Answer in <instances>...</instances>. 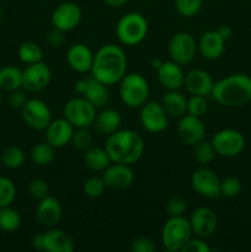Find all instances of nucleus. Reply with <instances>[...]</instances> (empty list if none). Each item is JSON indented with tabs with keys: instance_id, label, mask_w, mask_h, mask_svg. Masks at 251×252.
<instances>
[{
	"instance_id": "obj_34",
	"label": "nucleus",
	"mask_w": 251,
	"mask_h": 252,
	"mask_svg": "<svg viewBox=\"0 0 251 252\" xmlns=\"http://www.w3.org/2000/svg\"><path fill=\"white\" fill-rule=\"evenodd\" d=\"M214 157H216V150L212 145V142H207L203 139L198 144L194 145L193 158L201 166H207L208 164H211Z\"/></svg>"
},
{
	"instance_id": "obj_46",
	"label": "nucleus",
	"mask_w": 251,
	"mask_h": 252,
	"mask_svg": "<svg viewBox=\"0 0 251 252\" xmlns=\"http://www.w3.org/2000/svg\"><path fill=\"white\" fill-rule=\"evenodd\" d=\"M64 33H65V32L61 31V30L58 29H54L53 27V30H51V31L48 32V34H47V42H48L52 47H61L62 44L65 42V36H64Z\"/></svg>"
},
{
	"instance_id": "obj_53",
	"label": "nucleus",
	"mask_w": 251,
	"mask_h": 252,
	"mask_svg": "<svg viewBox=\"0 0 251 252\" xmlns=\"http://www.w3.org/2000/svg\"><path fill=\"white\" fill-rule=\"evenodd\" d=\"M0 20H1V9H0Z\"/></svg>"
},
{
	"instance_id": "obj_26",
	"label": "nucleus",
	"mask_w": 251,
	"mask_h": 252,
	"mask_svg": "<svg viewBox=\"0 0 251 252\" xmlns=\"http://www.w3.org/2000/svg\"><path fill=\"white\" fill-rule=\"evenodd\" d=\"M88 80V86L86 91L84 93V97L97 110V108L106 107L110 102V93H108L107 85L102 84L101 81L96 80L93 76L86 78Z\"/></svg>"
},
{
	"instance_id": "obj_49",
	"label": "nucleus",
	"mask_w": 251,
	"mask_h": 252,
	"mask_svg": "<svg viewBox=\"0 0 251 252\" xmlns=\"http://www.w3.org/2000/svg\"><path fill=\"white\" fill-rule=\"evenodd\" d=\"M86 86H88V80H86V78L80 79V80H78L74 84V90H75L79 95L83 96L84 93L86 91Z\"/></svg>"
},
{
	"instance_id": "obj_47",
	"label": "nucleus",
	"mask_w": 251,
	"mask_h": 252,
	"mask_svg": "<svg viewBox=\"0 0 251 252\" xmlns=\"http://www.w3.org/2000/svg\"><path fill=\"white\" fill-rule=\"evenodd\" d=\"M31 245L34 250L44 251V234H34L32 236Z\"/></svg>"
},
{
	"instance_id": "obj_44",
	"label": "nucleus",
	"mask_w": 251,
	"mask_h": 252,
	"mask_svg": "<svg viewBox=\"0 0 251 252\" xmlns=\"http://www.w3.org/2000/svg\"><path fill=\"white\" fill-rule=\"evenodd\" d=\"M182 252H211V248L204 241V239L196 236L194 239H189L182 248Z\"/></svg>"
},
{
	"instance_id": "obj_42",
	"label": "nucleus",
	"mask_w": 251,
	"mask_h": 252,
	"mask_svg": "<svg viewBox=\"0 0 251 252\" xmlns=\"http://www.w3.org/2000/svg\"><path fill=\"white\" fill-rule=\"evenodd\" d=\"M27 192H29L31 198L36 199V201H41L44 197L48 196L49 186L44 180L34 179L27 186Z\"/></svg>"
},
{
	"instance_id": "obj_39",
	"label": "nucleus",
	"mask_w": 251,
	"mask_h": 252,
	"mask_svg": "<svg viewBox=\"0 0 251 252\" xmlns=\"http://www.w3.org/2000/svg\"><path fill=\"white\" fill-rule=\"evenodd\" d=\"M243 189V185L238 177L228 176L220 181V196L233 198L239 196V193Z\"/></svg>"
},
{
	"instance_id": "obj_33",
	"label": "nucleus",
	"mask_w": 251,
	"mask_h": 252,
	"mask_svg": "<svg viewBox=\"0 0 251 252\" xmlns=\"http://www.w3.org/2000/svg\"><path fill=\"white\" fill-rule=\"evenodd\" d=\"M17 56L22 63L29 65V64L41 62L43 59V52H42L41 47L34 42H25L19 47Z\"/></svg>"
},
{
	"instance_id": "obj_37",
	"label": "nucleus",
	"mask_w": 251,
	"mask_h": 252,
	"mask_svg": "<svg viewBox=\"0 0 251 252\" xmlns=\"http://www.w3.org/2000/svg\"><path fill=\"white\" fill-rule=\"evenodd\" d=\"M71 143H73L75 149L80 150V152H85L86 149L93 147L94 137L89 132L88 128H76V130H74Z\"/></svg>"
},
{
	"instance_id": "obj_22",
	"label": "nucleus",
	"mask_w": 251,
	"mask_h": 252,
	"mask_svg": "<svg viewBox=\"0 0 251 252\" xmlns=\"http://www.w3.org/2000/svg\"><path fill=\"white\" fill-rule=\"evenodd\" d=\"M157 74L160 85L166 91L179 90L180 88L184 86V70H182L181 65H179L175 62H164L161 66L157 70Z\"/></svg>"
},
{
	"instance_id": "obj_51",
	"label": "nucleus",
	"mask_w": 251,
	"mask_h": 252,
	"mask_svg": "<svg viewBox=\"0 0 251 252\" xmlns=\"http://www.w3.org/2000/svg\"><path fill=\"white\" fill-rule=\"evenodd\" d=\"M162 63H164V62H162L160 58H154L152 61V63H150V65H152V68L154 69V70H157V69L161 66Z\"/></svg>"
},
{
	"instance_id": "obj_21",
	"label": "nucleus",
	"mask_w": 251,
	"mask_h": 252,
	"mask_svg": "<svg viewBox=\"0 0 251 252\" xmlns=\"http://www.w3.org/2000/svg\"><path fill=\"white\" fill-rule=\"evenodd\" d=\"M94 56L90 48L84 43H75L68 49L66 62L69 66L76 73H90L94 63Z\"/></svg>"
},
{
	"instance_id": "obj_52",
	"label": "nucleus",
	"mask_w": 251,
	"mask_h": 252,
	"mask_svg": "<svg viewBox=\"0 0 251 252\" xmlns=\"http://www.w3.org/2000/svg\"><path fill=\"white\" fill-rule=\"evenodd\" d=\"M1 89H0V107H1V103H2V95H1Z\"/></svg>"
},
{
	"instance_id": "obj_29",
	"label": "nucleus",
	"mask_w": 251,
	"mask_h": 252,
	"mask_svg": "<svg viewBox=\"0 0 251 252\" xmlns=\"http://www.w3.org/2000/svg\"><path fill=\"white\" fill-rule=\"evenodd\" d=\"M22 88V70L17 66L7 65L0 69V89L4 91H14Z\"/></svg>"
},
{
	"instance_id": "obj_20",
	"label": "nucleus",
	"mask_w": 251,
	"mask_h": 252,
	"mask_svg": "<svg viewBox=\"0 0 251 252\" xmlns=\"http://www.w3.org/2000/svg\"><path fill=\"white\" fill-rule=\"evenodd\" d=\"M213 85V78L208 71L203 69H192L188 73L185 74L184 86L186 88L187 93L191 95H211Z\"/></svg>"
},
{
	"instance_id": "obj_41",
	"label": "nucleus",
	"mask_w": 251,
	"mask_h": 252,
	"mask_svg": "<svg viewBox=\"0 0 251 252\" xmlns=\"http://www.w3.org/2000/svg\"><path fill=\"white\" fill-rule=\"evenodd\" d=\"M187 209V201L185 197L180 194H174L169 198L166 203V211L170 217H181L184 216Z\"/></svg>"
},
{
	"instance_id": "obj_38",
	"label": "nucleus",
	"mask_w": 251,
	"mask_h": 252,
	"mask_svg": "<svg viewBox=\"0 0 251 252\" xmlns=\"http://www.w3.org/2000/svg\"><path fill=\"white\" fill-rule=\"evenodd\" d=\"M208 110V103H207L206 96L191 95V97L187 98V113L196 117H203Z\"/></svg>"
},
{
	"instance_id": "obj_3",
	"label": "nucleus",
	"mask_w": 251,
	"mask_h": 252,
	"mask_svg": "<svg viewBox=\"0 0 251 252\" xmlns=\"http://www.w3.org/2000/svg\"><path fill=\"white\" fill-rule=\"evenodd\" d=\"M211 95L225 107H241L251 101V78L236 73L214 83Z\"/></svg>"
},
{
	"instance_id": "obj_1",
	"label": "nucleus",
	"mask_w": 251,
	"mask_h": 252,
	"mask_svg": "<svg viewBox=\"0 0 251 252\" xmlns=\"http://www.w3.org/2000/svg\"><path fill=\"white\" fill-rule=\"evenodd\" d=\"M127 56L121 47L105 44L94 56L90 74L94 79L111 86L120 83L127 74Z\"/></svg>"
},
{
	"instance_id": "obj_10",
	"label": "nucleus",
	"mask_w": 251,
	"mask_h": 252,
	"mask_svg": "<svg viewBox=\"0 0 251 252\" xmlns=\"http://www.w3.org/2000/svg\"><path fill=\"white\" fill-rule=\"evenodd\" d=\"M24 122L34 130H44L52 121L51 108L39 98L27 100L21 108Z\"/></svg>"
},
{
	"instance_id": "obj_14",
	"label": "nucleus",
	"mask_w": 251,
	"mask_h": 252,
	"mask_svg": "<svg viewBox=\"0 0 251 252\" xmlns=\"http://www.w3.org/2000/svg\"><path fill=\"white\" fill-rule=\"evenodd\" d=\"M189 225L192 234L202 239L211 238L218 226V218L216 212L209 207H198L189 217Z\"/></svg>"
},
{
	"instance_id": "obj_48",
	"label": "nucleus",
	"mask_w": 251,
	"mask_h": 252,
	"mask_svg": "<svg viewBox=\"0 0 251 252\" xmlns=\"http://www.w3.org/2000/svg\"><path fill=\"white\" fill-rule=\"evenodd\" d=\"M217 31H218V33L220 34L225 41L230 39L231 36H233V30H231V27L228 26V25H221V26H219V29H217Z\"/></svg>"
},
{
	"instance_id": "obj_31",
	"label": "nucleus",
	"mask_w": 251,
	"mask_h": 252,
	"mask_svg": "<svg viewBox=\"0 0 251 252\" xmlns=\"http://www.w3.org/2000/svg\"><path fill=\"white\" fill-rule=\"evenodd\" d=\"M21 226V216L10 206L0 208V230L12 233Z\"/></svg>"
},
{
	"instance_id": "obj_28",
	"label": "nucleus",
	"mask_w": 251,
	"mask_h": 252,
	"mask_svg": "<svg viewBox=\"0 0 251 252\" xmlns=\"http://www.w3.org/2000/svg\"><path fill=\"white\" fill-rule=\"evenodd\" d=\"M83 160L86 167L93 171H103L111 164V159L105 148L98 147H90L86 149L84 152Z\"/></svg>"
},
{
	"instance_id": "obj_7",
	"label": "nucleus",
	"mask_w": 251,
	"mask_h": 252,
	"mask_svg": "<svg viewBox=\"0 0 251 252\" xmlns=\"http://www.w3.org/2000/svg\"><path fill=\"white\" fill-rule=\"evenodd\" d=\"M96 108L84 96L73 97L64 105L63 116L75 128H89L96 117Z\"/></svg>"
},
{
	"instance_id": "obj_6",
	"label": "nucleus",
	"mask_w": 251,
	"mask_h": 252,
	"mask_svg": "<svg viewBox=\"0 0 251 252\" xmlns=\"http://www.w3.org/2000/svg\"><path fill=\"white\" fill-rule=\"evenodd\" d=\"M120 97L128 107H140L149 97V84L139 73L126 74L120 81Z\"/></svg>"
},
{
	"instance_id": "obj_45",
	"label": "nucleus",
	"mask_w": 251,
	"mask_h": 252,
	"mask_svg": "<svg viewBox=\"0 0 251 252\" xmlns=\"http://www.w3.org/2000/svg\"><path fill=\"white\" fill-rule=\"evenodd\" d=\"M27 98L25 95L24 91H21L20 89L14 91H10L9 95V103L12 108H20L21 110L24 107V105L26 103Z\"/></svg>"
},
{
	"instance_id": "obj_2",
	"label": "nucleus",
	"mask_w": 251,
	"mask_h": 252,
	"mask_svg": "<svg viewBox=\"0 0 251 252\" xmlns=\"http://www.w3.org/2000/svg\"><path fill=\"white\" fill-rule=\"evenodd\" d=\"M105 150L111 162L133 165L144 154V139L135 130L118 129L107 135Z\"/></svg>"
},
{
	"instance_id": "obj_9",
	"label": "nucleus",
	"mask_w": 251,
	"mask_h": 252,
	"mask_svg": "<svg viewBox=\"0 0 251 252\" xmlns=\"http://www.w3.org/2000/svg\"><path fill=\"white\" fill-rule=\"evenodd\" d=\"M212 145L216 154L224 158H234L240 155L245 149V138L239 130L225 128L213 135Z\"/></svg>"
},
{
	"instance_id": "obj_15",
	"label": "nucleus",
	"mask_w": 251,
	"mask_h": 252,
	"mask_svg": "<svg viewBox=\"0 0 251 252\" xmlns=\"http://www.w3.org/2000/svg\"><path fill=\"white\" fill-rule=\"evenodd\" d=\"M83 17L80 6L73 1H66L56 7L51 17L52 26L63 32H69L79 26Z\"/></svg>"
},
{
	"instance_id": "obj_4",
	"label": "nucleus",
	"mask_w": 251,
	"mask_h": 252,
	"mask_svg": "<svg viewBox=\"0 0 251 252\" xmlns=\"http://www.w3.org/2000/svg\"><path fill=\"white\" fill-rule=\"evenodd\" d=\"M148 21L139 12H128L123 15L116 26V34L121 43L126 46H137L142 43L148 34Z\"/></svg>"
},
{
	"instance_id": "obj_12",
	"label": "nucleus",
	"mask_w": 251,
	"mask_h": 252,
	"mask_svg": "<svg viewBox=\"0 0 251 252\" xmlns=\"http://www.w3.org/2000/svg\"><path fill=\"white\" fill-rule=\"evenodd\" d=\"M52 71L43 62L29 64L22 70V89L27 93H38L49 85Z\"/></svg>"
},
{
	"instance_id": "obj_25",
	"label": "nucleus",
	"mask_w": 251,
	"mask_h": 252,
	"mask_svg": "<svg viewBox=\"0 0 251 252\" xmlns=\"http://www.w3.org/2000/svg\"><path fill=\"white\" fill-rule=\"evenodd\" d=\"M44 251L47 252H73L74 244L70 236L61 229L51 228L44 233Z\"/></svg>"
},
{
	"instance_id": "obj_27",
	"label": "nucleus",
	"mask_w": 251,
	"mask_h": 252,
	"mask_svg": "<svg viewBox=\"0 0 251 252\" xmlns=\"http://www.w3.org/2000/svg\"><path fill=\"white\" fill-rule=\"evenodd\" d=\"M160 103L169 117L181 118L187 113V98L179 90L166 91Z\"/></svg>"
},
{
	"instance_id": "obj_13",
	"label": "nucleus",
	"mask_w": 251,
	"mask_h": 252,
	"mask_svg": "<svg viewBox=\"0 0 251 252\" xmlns=\"http://www.w3.org/2000/svg\"><path fill=\"white\" fill-rule=\"evenodd\" d=\"M191 186L194 192L206 198L220 196V180L213 170L206 166L194 170L191 176Z\"/></svg>"
},
{
	"instance_id": "obj_8",
	"label": "nucleus",
	"mask_w": 251,
	"mask_h": 252,
	"mask_svg": "<svg viewBox=\"0 0 251 252\" xmlns=\"http://www.w3.org/2000/svg\"><path fill=\"white\" fill-rule=\"evenodd\" d=\"M198 49L196 39L188 32H177L171 37L169 42L170 59L179 65H186L194 59Z\"/></svg>"
},
{
	"instance_id": "obj_11",
	"label": "nucleus",
	"mask_w": 251,
	"mask_h": 252,
	"mask_svg": "<svg viewBox=\"0 0 251 252\" xmlns=\"http://www.w3.org/2000/svg\"><path fill=\"white\" fill-rule=\"evenodd\" d=\"M139 121L143 128L150 133H160L169 126V116L157 101H147L140 106Z\"/></svg>"
},
{
	"instance_id": "obj_50",
	"label": "nucleus",
	"mask_w": 251,
	"mask_h": 252,
	"mask_svg": "<svg viewBox=\"0 0 251 252\" xmlns=\"http://www.w3.org/2000/svg\"><path fill=\"white\" fill-rule=\"evenodd\" d=\"M106 5L111 7H121L128 1V0H102Z\"/></svg>"
},
{
	"instance_id": "obj_30",
	"label": "nucleus",
	"mask_w": 251,
	"mask_h": 252,
	"mask_svg": "<svg viewBox=\"0 0 251 252\" xmlns=\"http://www.w3.org/2000/svg\"><path fill=\"white\" fill-rule=\"evenodd\" d=\"M56 148L48 142H41L33 145L31 149V160L38 166H47L54 160Z\"/></svg>"
},
{
	"instance_id": "obj_17",
	"label": "nucleus",
	"mask_w": 251,
	"mask_h": 252,
	"mask_svg": "<svg viewBox=\"0 0 251 252\" xmlns=\"http://www.w3.org/2000/svg\"><path fill=\"white\" fill-rule=\"evenodd\" d=\"M102 172L103 182L110 189H126L134 181V171L130 165L112 162Z\"/></svg>"
},
{
	"instance_id": "obj_5",
	"label": "nucleus",
	"mask_w": 251,
	"mask_h": 252,
	"mask_svg": "<svg viewBox=\"0 0 251 252\" xmlns=\"http://www.w3.org/2000/svg\"><path fill=\"white\" fill-rule=\"evenodd\" d=\"M191 235L192 229L188 219L184 216L170 217L162 226L161 244L166 251H181Z\"/></svg>"
},
{
	"instance_id": "obj_43",
	"label": "nucleus",
	"mask_w": 251,
	"mask_h": 252,
	"mask_svg": "<svg viewBox=\"0 0 251 252\" xmlns=\"http://www.w3.org/2000/svg\"><path fill=\"white\" fill-rule=\"evenodd\" d=\"M129 249L133 252H154L157 250V246H155L154 241L152 239L140 236V238L134 239L130 243Z\"/></svg>"
},
{
	"instance_id": "obj_35",
	"label": "nucleus",
	"mask_w": 251,
	"mask_h": 252,
	"mask_svg": "<svg viewBox=\"0 0 251 252\" xmlns=\"http://www.w3.org/2000/svg\"><path fill=\"white\" fill-rule=\"evenodd\" d=\"M16 197V187L10 179L0 176V208L11 206Z\"/></svg>"
},
{
	"instance_id": "obj_32",
	"label": "nucleus",
	"mask_w": 251,
	"mask_h": 252,
	"mask_svg": "<svg viewBox=\"0 0 251 252\" xmlns=\"http://www.w3.org/2000/svg\"><path fill=\"white\" fill-rule=\"evenodd\" d=\"M1 164L6 169L16 170L20 169L26 161V154L24 150L19 147H7L4 152L1 153Z\"/></svg>"
},
{
	"instance_id": "obj_16",
	"label": "nucleus",
	"mask_w": 251,
	"mask_h": 252,
	"mask_svg": "<svg viewBox=\"0 0 251 252\" xmlns=\"http://www.w3.org/2000/svg\"><path fill=\"white\" fill-rule=\"evenodd\" d=\"M177 134L184 144L194 147L204 139L206 127H204L201 117L186 113L180 118L179 125H177Z\"/></svg>"
},
{
	"instance_id": "obj_19",
	"label": "nucleus",
	"mask_w": 251,
	"mask_h": 252,
	"mask_svg": "<svg viewBox=\"0 0 251 252\" xmlns=\"http://www.w3.org/2000/svg\"><path fill=\"white\" fill-rule=\"evenodd\" d=\"M36 208V219L44 228H54L61 221L63 216L62 204L56 197L47 196L43 199L38 201Z\"/></svg>"
},
{
	"instance_id": "obj_40",
	"label": "nucleus",
	"mask_w": 251,
	"mask_h": 252,
	"mask_svg": "<svg viewBox=\"0 0 251 252\" xmlns=\"http://www.w3.org/2000/svg\"><path fill=\"white\" fill-rule=\"evenodd\" d=\"M106 189V185L103 182L102 177H90L85 181L84 184V193L85 196H88L89 198H98L103 194Z\"/></svg>"
},
{
	"instance_id": "obj_23",
	"label": "nucleus",
	"mask_w": 251,
	"mask_h": 252,
	"mask_svg": "<svg viewBox=\"0 0 251 252\" xmlns=\"http://www.w3.org/2000/svg\"><path fill=\"white\" fill-rule=\"evenodd\" d=\"M197 44L201 56L208 61H216L220 58L225 49V39L218 33L217 30L204 32Z\"/></svg>"
},
{
	"instance_id": "obj_36",
	"label": "nucleus",
	"mask_w": 251,
	"mask_h": 252,
	"mask_svg": "<svg viewBox=\"0 0 251 252\" xmlns=\"http://www.w3.org/2000/svg\"><path fill=\"white\" fill-rule=\"evenodd\" d=\"M203 0H175V7L181 16L193 17L201 11Z\"/></svg>"
},
{
	"instance_id": "obj_24",
	"label": "nucleus",
	"mask_w": 251,
	"mask_h": 252,
	"mask_svg": "<svg viewBox=\"0 0 251 252\" xmlns=\"http://www.w3.org/2000/svg\"><path fill=\"white\" fill-rule=\"evenodd\" d=\"M121 125H122L121 113L113 108H105L96 115L91 127L98 135H110L120 129Z\"/></svg>"
},
{
	"instance_id": "obj_18",
	"label": "nucleus",
	"mask_w": 251,
	"mask_h": 252,
	"mask_svg": "<svg viewBox=\"0 0 251 252\" xmlns=\"http://www.w3.org/2000/svg\"><path fill=\"white\" fill-rule=\"evenodd\" d=\"M74 130H75V127L66 118L63 117L52 120L48 127L44 129L46 142L53 145L56 149H61L71 142Z\"/></svg>"
}]
</instances>
